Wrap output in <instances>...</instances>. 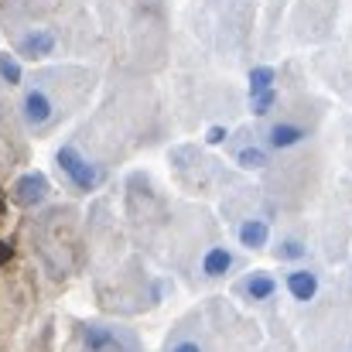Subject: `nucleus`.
<instances>
[{
    "instance_id": "9",
    "label": "nucleus",
    "mask_w": 352,
    "mask_h": 352,
    "mask_svg": "<svg viewBox=\"0 0 352 352\" xmlns=\"http://www.w3.org/2000/svg\"><path fill=\"white\" fill-rule=\"evenodd\" d=\"M301 137H305V130H301V126H291V123H277V126H270V133H267L270 147H294Z\"/></svg>"
},
{
    "instance_id": "11",
    "label": "nucleus",
    "mask_w": 352,
    "mask_h": 352,
    "mask_svg": "<svg viewBox=\"0 0 352 352\" xmlns=\"http://www.w3.org/2000/svg\"><path fill=\"white\" fill-rule=\"evenodd\" d=\"M267 89H274V69H270V65H256V69L250 72V96L267 93Z\"/></svg>"
},
{
    "instance_id": "3",
    "label": "nucleus",
    "mask_w": 352,
    "mask_h": 352,
    "mask_svg": "<svg viewBox=\"0 0 352 352\" xmlns=\"http://www.w3.org/2000/svg\"><path fill=\"white\" fill-rule=\"evenodd\" d=\"M48 195V182H45V175H38V171H28V175H21L17 182H14V202L17 206H38L41 199Z\"/></svg>"
},
{
    "instance_id": "1",
    "label": "nucleus",
    "mask_w": 352,
    "mask_h": 352,
    "mask_svg": "<svg viewBox=\"0 0 352 352\" xmlns=\"http://www.w3.org/2000/svg\"><path fill=\"white\" fill-rule=\"evenodd\" d=\"M58 168L65 171V178L79 188V192H93V188H100L103 182H107V171L100 168V164H93L82 151H76V147H62L58 151Z\"/></svg>"
},
{
    "instance_id": "15",
    "label": "nucleus",
    "mask_w": 352,
    "mask_h": 352,
    "mask_svg": "<svg viewBox=\"0 0 352 352\" xmlns=\"http://www.w3.org/2000/svg\"><path fill=\"white\" fill-rule=\"evenodd\" d=\"M301 253H305V246H301L298 239H284V243L277 246V256H280V260H298Z\"/></svg>"
},
{
    "instance_id": "6",
    "label": "nucleus",
    "mask_w": 352,
    "mask_h": 352,
    "mask_svg": "<svg viewBox=\"0 0 352 352\" xmlns=\"http://www.w3.org/2000/svg\"><path fill=\"white\" fill-rule=\"evenodd\" d=\"M52 48H55L52 31H28V34L21 38V52H24L28 58H45V55H52Z\"/></svg>"
},
{
    "instance_id": "17",
    "label": "nucleus",
    "mask_w": 352,
    "mask_h": 352,
    "mask_svg": "<svg viewBox=\"0 0 352 352\" xmlns=\"http://www.w3.org/2000/svg\"><path fill=\"white\" fill-rule=\"evenodd\" d=\"M171 352H202V346H199V342H178Z\"/></svg>"
},
{
    "instance_id": "7",
    "label": "nucleus",
    "mask_w": 352,
    "mask_h": 352,
    "mask_svg": "<svg viewBox=\"0 0 352 352\" xmlns=\"http://www.w3.org/2000/svg\"><path fill=\"white\" fill-rule=\"evenodd\" d=\"M267 239H270V226H267L263 219H246V223L239 226V243L250 246V250L267 246Z\"/></svg>"
},
{
    "instance_id": "14",
    "label": "nucleus",
    "mask_w": 352,
    "mask_h": 352,
    "mask_svg": "<svg viewBox=\"0 0 352 352\" xmlns=\"http://www.w3.org/2000/svg\"><path fill=\"white\" fill-rule=\"evenodd\" d=\"M0 76H3V82H21V69L7 52H0Z\"/></svg>"
},
{
    "instance_id": "4",
    "label": "nucleus",
    "mask_w": 352,
    "mask_h": 352,
    "mask_svg": "<svg viewBox=\"0 0 352 352\" xmlns=\"http://www.w3.org/2000/svg\"><path fill=\"white\" fill-rule=\"evenodd\" d=\"M21 110H24V120L31 126H41L45 120L52 117V100L41 93V89H28L24 100H21Z\"/></svg>"
},
{
    "instance_id": "10",
    "label": "nucleus",
    "mask_w": 352,
    "mask_h": 352,
    "mask_svg": "<svg viewBox=\"0 0 352 352\" xmlns=\"http://www.w3.org/2000/svg\"><path fill=\"white\" fill-rule=\"evenodd\" d=\"M230 267H233V253H230V250H223V246H212V250L206 253V260H202V270H206L209 277L226 274Z\"/></svg>"
},
{
    "instance_id": "8",
    "label": "nucleus",
    "mask_w": 352,
    "mask_h": 352,
    "mask_svg": "<svg viewBox=\"0 0 352 352\" xmlns=\"http://www.w3.org/2000/svg\"><path fill=\"white\" fill-rule=\"evenodd\" d=\"M243 291L253 298V301H267V298H274V291H277V280L270 277V274H250L246 280H243Z\"/></svg>"
},
{
    "instance_id": "5",
    "label": "nucleus",
    "mask_w": 352,
    "mask_h": 352,
    "mask_svg": "<svg viewBox=\"0 0 352 352\" xmlns=\"http://www.w3.org/2000/svg\"><path fill=\"white\" fill-rule=\"evenodd\" d=\"M287 291L298 298V301H311L318 294V277L311 270H291L287 274Z\"/></svg>"
},
{
    "instance_id": "16",
    "label": "nucleus",
    "mask_w": 352,
    "mask_h": 352,
    "mask_svg": "<svg viewBox=\"0 0 352 352\" xmlns=\"http://www.w3.org/2000/svg\"><path fill=\"white\" fill-rule=\"evenodd\" d=\"M223 140H226V126H209L206 144H223Z\"/></svg>"
},
{
    "instance_id": "12",
    "label": "nucleus",
    "mask_w": 352,
    "mask_h": 352,
    "mask_svg": "<svg viewBox=\"0 0 352 352\" xmlns=\"http://www.w3.org/2000/svg\"><path fill=\"white\" fill-rule=\"evenodd\" d=\"M236 161H239L243 168H253V171H256V168L267 164V154H263L260 147H243V151L236 154Z\"/></svg>"
},
{
    "instance_id": "13",
    "label": "nucleus",
    "mask_w": 352,
    "mask_h": 352,
    "mask_svg": "<svg viewBox=\"0 0 352 352\" xmlns=\"http://www.w3.org/2000/svg\"><path fill=\"white\" fill-rule=\"evenodd\" d=\"M274 100H277V93H274V89H267V93H256V96H250V107H253V113H256V117H263V113H270Z\"/></svg>"
},
{
    "instance_id": "2",
    "label": "nucleus",
    "mask_w": 352,
    "mask_h": 352,
    "mask_svg": "<svg viewBox=\"0 0 352 352\" xmlns=\"http://www.w3.org/2000/svg\"><path fill=\"white\" fill-rule=\"evenodd\" d=\"M82 346L86 352H130V346L120 339L113 329H100V325H82Z\"/></svg>"
}]
</instances>
